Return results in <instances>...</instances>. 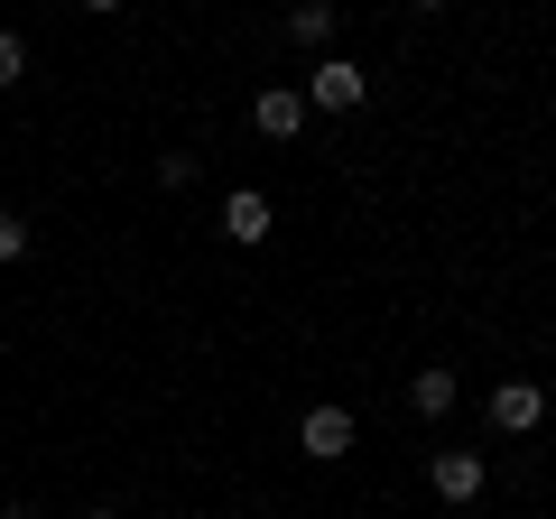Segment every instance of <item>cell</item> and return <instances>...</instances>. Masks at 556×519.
<instances>
[{
  "label": "cell",
  "mask_w": 556,
  "mask_h": 519,
  "mask_svg": "<svg viewBox=\"0 0 556 519\" xmlns=\"http://www.w3.org/2000/svg\"><path fill=\"white\" fill-rule=\"evenodd\" d=\"M362 93H371V65L316 56V75H306V102H316V112H362Z\"/></svg>",
  "instance_id": "cell-1"
},
{
  "label": "cell",
  "mask_w": 556,
  "mask_h": 519,
  "mask_svg": "<svg viewBox=\"0 0 556 519\" xmlns=\"http://www.w3.org/2000/svg\"><path fill=\"white\" fill-rule=\"evenodd\" d=\"M427 482H437V501H455V510H473V501H482V482H492V464H482L473 445H445V455L427 464Z\"/></svg>",
  "instance_id": "cell-2"
},
{
  "label": "cell",
  "mask_w": 556,
  "mask_h": 519,
  "mask_svg": "<svg viewBox=\"0 0 556 519\" xmlns=\"http://www.w3.org/2000/svg\"><path fill=\"white\" fill-rule=\"evenodd\" d=\"M298 445H306L316 464H343V455H353V408H343V400H316V408L298 418Z\"/></svg>",
  "instance_id": "cell-3"
},
{
  "label": "cell",
  "mask_w": 556,
  "mask_h": 519,
  "mask_svg": "<svg viewBox=\"0 0 556 519\" xmlns=\"http://www.w3.org/2000/svg\"><path fill=\"white\" fill-rule=\"evenodd\" d=\"M269 232H278L269 195H260V186H232V195H223V241H241V251H260Z\"/></svg>",
  "instance_id": "cell-4"
},
{
  "label": "cell",
  "mask_w": 556,
  "mask_h": 519,
  "mask_svg": "<svg viewBox=\"0 0 556 519\" xmlns=\"http://www.w3.org/2000/svg\"><path fill=\"white\" fill-rule=\"evenodd\" d=\"M538 418H547V390H538V380H501L492 390V427L501 436H538Z\"/></svg>",
  "instance_id": "cell-5"
},
{
  "label": "cell",
  "mask_w": 556,
  "mask_h": 519,
  "mask_svg": "<svg viewBox=\"0 0 556 519\" xmlns=\"http://www.w3.org/2000/svg\"><path fill=\"white\" fill-rule=\"evenodd\" d=\"M251 121H260V140H298L306 130V93L298 84H269V93L251 102Z\"/></svg>",
  "instance_id": "cell-6"
},
{
  "label": "cell",
  "mask_w": 556,
  "mask_h": 519,
  "mask_svg": "<svg viewBox=\"0 0 556 519\" xmlns=\"http://www.w3.org/2000/svg\"><path fill=\"white\" fill-rule=\"evenodd\" d=\"M455 400H464V380L445 371V362H427V371L408 380V408H417V418H455Z\"/></svg>",
  "instance_id": "cell-7"
},
{
  "label": "cell",
  "mask_w": 556,
  "mask_h": 519,
  "mask_svg": "<svg viewBox=\"0 0 556 519\" xmlns=\"http://www.w3.org/2000/svg\"><path fill=\"white\" fill-rule=\"evenodd\" d=\"M288 38H298V47H325V38H334V0H306V10H288Z\"/></svg>",
  "instance_id": "cell-8"
},
{
  "label": "cell",
  "mask_w": 556,
  "mask_h": 519,
  "mask_svg": "<svg viewBox=\"0 0 556 519\" xmlns=\"http://www.w3.org/2000/svg\"><path fill=\"white\" fill-rule=\"evenodd\" d=\"M28 75V47H20V28H0V93Z\"/></svg>",
  "instance_id": "cell-9"
},
{
  "label": "cell",
  "mask_w": 556,
  "mask_h": 519,
  "mask_svg": "<svg viewBox=\"0 0 556 519\" xmlns=\"http://www.w3.org/2000/svg\"><path fill=\"white\" fill-rule=\"evenodd\" d=\"M0 260H28V223L20 214H0Z\"/></svg>",
  "instance_id": "cell-10"
},
{
  "label": "cell",
  "mask_w": 556,
  "mask_h": 519,
  "mask_svg": "<svg viewBox=\"0 0 556 519\" xmlns=\"http://www.w3.org/2000/svg\"><path fill=\"white\" fill-rule=\"evenodd\" d=\"M0 519H38V510H28V501H20V510H0Z\"/></svg>",
  "instance_id": "cell-11"
},
{
  "label": "cell",
  "mask_w": 556,
  "mask_h": 519,
  "mask_svg": "<svg viewBox=\"0 0 556 519\" xmlns=\"http://www.w3.org/2000/svg\"><path fill=\"white\" fill-rule=\"evenodd\" d=\"M84 519H121V510H84Z\"/></svg>",
  "instance_id": "cell-12"
}]
</instances>
